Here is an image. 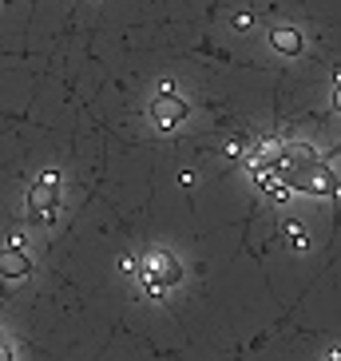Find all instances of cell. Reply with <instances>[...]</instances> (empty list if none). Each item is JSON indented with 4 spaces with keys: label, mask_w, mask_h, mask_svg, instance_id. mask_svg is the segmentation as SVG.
Instances as JSON below:
<instances>
[{
    "label": "cell",
    "mask_w": 341,
    "mask_h": 361,
    "mask_svg": "<svg viewBox=\"0 0 341 361\" xmlns=\"http://www.w3.org/2000/svg\"><path fill=\"white\" fill-rule=\"evenodd\" d=\"M333 99H337V107H341V84H337V96H333Z\"/></svg>",
    "instance_id": "obj_7"
},
{
    "label": "cell",
    "mask_w": 341,
    "mask_h": 361,
    "mask_svg": "<svg viewBox=\"0 0 341 361\" xmlns=\"http://www.w3.org/2000/svg\"><path fill=\"white\" fill-rule=\"evenodd\" d=\"M182 278V270H179V262L170 255H163V250H151V258H147V286H170V282H179Z\"/></svg>",
    "instance_id": "obj_4"
},
{
    "label": "cell",
    "mask_w": 341,
    "mask_h": 361,
    "mask_svg": "<svg viewBox=\"0 0 341 361\" xmlns=\"http://www.w3.org/2000/svg\"><path fill=\"white\" fill-rule=\"evenodd\" d=\"M151 119L159 123V128H175L187 119V99L175 96V92H159V96L151 99Z\"/></svg>",
    "instance_id": "obj_2"
},
{
    "label": "cell",
    "mask_w": 341,
    "mask_h": 361,
    "mask_svg": "<svg viewBox=\"0 0 341 361\" xmlns=\"http://www.w3.org/2000/svg\"><path fill=\"white\" fill-rule=\"evenodd\" d=\"M28 270H32V262L24 250H0V278H24Z\"/></svg>",
    "instance_id": "obj_5"
},
{
    "label": "cell",
    "mask_w": 341,
    "mask_h": 361,
    "mask_svg": "<svg viewBox=\"0 0 341 361\" xmlns=\"http://www.w3.org/2000/svg\"><path fill=\"white\" fill-rule=\"evenodd\" d=\"M56 207H60V183H56V179H40L32 187V195H28V211L36 214V223H44L48 214H56Z\"/></svg>",
    "instance_id": "obj_3"
},
{
    "label": "cell",
    "mask_w": 341,
    "mask_h": 361,
    "mask_svg": "<svg viewBox=\"0 0 341 361\" xmlns=\"http://www.w3.org/2000/svg\"><path fill=\"white\" fill-rule=\"evenodd\" d=\"M278 183H286L294 191H309V195H337L341 191L333 171L321 167L318 159H286V155H278Z\"/></svg>",
    "instance_id": "obj_1"
},
{
    "label": "cell",
    "mask_w": 341,
    "mask_h": 361,
    "mask_svg": "<svg viewBox=\"0 0 341 361\" xmlns=\"http://www.w3.org/2000/svg\"><path fill=\"white\" fill-rule=\"evenodd\" d=\"M270 44H274L278 52H286V56L302 52V36L294 32V28H274V36H270Z\"/></svg>",
    "instance_id": "obj_6"
}]
</instances>
